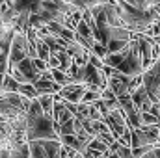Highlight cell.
<instances>
[{
  "label": "cell",
  "instance_id": "cell-10",
  "mask_svg": "<svg viewBox=\"0 0 160 158\" xmlns=\"http://www.w3.org/2000/svg\"><path fill=\"white\" fill-rule=\"evenodd\" d=\"M62 89H63V87H62L60 84H56L54 80H52V82L39 80V82L36 84V91H38L39 97H43V95H60Z\"/></svg>",
  "mask_w": 160,
  "mask_h": 158
},
{
  "label": "cell",
  "instance_id": "cell-23",
  "mask_svg": "<svg viewBox=\"0 0 160 158\" xmlns=\"http://www.w3.org/2000/svg\"><path fill=\"white\" fill-rule=\"evenodd\" d=\"M104 158H119V155H118V153H108Z\"/></svg>",
  "mask_w": 160,
  "mask_h": 158
},
{
  "label": "cell",
  "instance_id": "cell-18",
  "mask_svg": "<svg viewBox=\"0 0 160 158\" xmlns=\"http://www.w3.org/2000/svg\"><path fill=\"white\" fill-rule=\"evenodd\" d=\"M91 54H95L97 58H101L102 62L106 60V56H108V48L104 47V45H101V43H95L93 45V48H91Z\"/></svg>",
  "mask_w": 160,
  "mask_h": 158
},
{
  "label": "cell",
  "instance_id": "cell-28",
  "mask_svg": "<svg viewBox=\"0 0 160 158\" xmlns=\"http://www.w3.org/2000/svg\"><path fill=\"white\" fill-rule=\"evenodd\" d=\"M158 45H160V43H158Z\"/></svg>",
  "mask_w": 160,
  "mask_h": 158
},
{
  "label": "cell",
  "instance_id": "cell-24",
  "mask_svg": "<svg viewBox=\"0 0 160 158\" xmlns=\"http://www.w3.org/2000/svg\"><path fill=\"white\" fill-rule=\"evenodd\" d=\"M142 158H157V155H155V151H151V153H147L145 156H142Z\"/></svg>",
  "mask_w": 160,
  "mask_h": 158
},
{
  "label": "cell",
  "instance_id": "cell-8",
  "mask_svg": "<svg viewBox=\"0 0 160 158\" xmlns=\"http://www.w3.org/2000/svg\"><path fill=\"white\" fill-rule=\"evenodd\" d=\"M104 17H106L108 24L112 28H127L125 22H123L121 9H119V6H118V2H106V6H104Z\"/></svg>",
  "mask_w": 160,
  "mask_h": 158
},
{
  "label": "cell",
  "instance_id": "cell-20",
  "mask_svg": "<svg viewBox=\"0 0 160 158\" xmlns=\"http://www.w3.org/2000/svg\"><path fill=\"white\" fill-rule=\"evenodd\" d=\"M127 2L136 9H151L153 7V2H149V0H127Z\"/></svg>",
  "mask_w": 160,
  "mask_h": 158
},
{
  "label": "cell",
  "instance_id": "cell-25",
  "mask_svg": "<svg viewBox=\"0 0 160 158\" xmlns=\"http://www.w3.org/2000/svg\"><path fill=\"white\" fill-rule=\"evenodd\" d=\"M155 155H157V158H160V147H155Z\"/></svg>",
  "mask_w": 160,
  "mask_h": 158
},
{
  "label": "cell",
  "instance_id": "cell-13",
  "mask_svg": "<svg viewBox=\"0 0 160 158\" xmlns=\"http://www.w3.org/2000/svg\"><path fill=\"white\" fill-rule=\"evenodd\" d=\"M19 95L26 97L28 101H36V99H39V95H38V91H36V86H32V84H24V86H21Z\"/></svg>",
  "mask_w": 160,
  "mask_h": 158
},
{
  "label": "cell",
  "instance_id": "cell-11",
  "mask_svg": "<svg viewBox=\"0 0 160 158\" xmlns=\"http://www.w3.org/2000/svg\"><path fill=\"white\" fill-rule=\"evenodd\" d=\"M56 56H58V60H60V71L67 73V71L75 65V60H73V56H71L67 50H60Z\"/></svg>",
  "mask_w": 160,
  "mask_h": 158
},
{
  "label": "cell",
  "instance_id": "cell-1",
  "mask_svg": "<svg viewBox=\"0 0 160 158\" xmlns=\"http://www.w3.org/2000/svg\"><path fill=\"white\" fill-rule=\"evenodd\" d=\"M118 6L121 9L125 26L132 34H147L157 22H160V13L155 9V6L151 9H136L127 0H119Z\"/></svg>",
  "mask_w": 160,
  "mask_h": 158
},
{
  "label": "cell",
  "instance_id": "cell-17",
  "mask_svg": "<svg viewBox=\"0 0 160 158\" xmlns=\"http://www.w3.org/2000/svg\"><path fill=\"white\" fill-rule=\"evenodd\" d=\"M62 136H77V128H75V119L71 123H65L60 126V138Z\"/></svg>",
  "mask_w": 160,
  "mask_h": 158
},
{
  "label": "cell",
  "instance_id": "cell-14",
  "mask_svg": "<svg viewBox=\"0 0 160 158\" xmlns=\"http://www.w3.org/2000/svg\"><path fill=\"white\" fill-rule=\"evenodd\" d=\"M4 89H6V93H19L21 84L13 78L11 75H6V78H4Z\"/></svg>",
  "mask_w": 160,
  "mask_h": 158
},
{
  "label": "cell",
  "instance_id": "cell-6",
  "mask_svg": "<svg viewBox=\"0 0 160 158\" xmlns=\"http://www.w3.org/2000/svg\"><path fill=\"white\" fill-rule=\"evenodd\" d=\"M86 91H88V86H84V84H71V86H67V87H63L60 91V99L65 101V102H71V104L78 106L84 101Z\"/></svg>",
  "mask_w": 160,
  "mask_h": 158
},
{
  "label": "cell",
  "instance_id": "cell-7",
  "mask_svg": "<svg viewBox=\"0 0 160 158\" xmlns=\"http://www.w3.org/2000/svg\"><path fill=\"white\" fill-rule=\"evenodd\" d=\"M132 102H134V106H136V110L140 112V114H147V112H151V108H153V99L149 97V93H147V89L142 86L140 89H136L132 95Z\"/></svg>",
  "mask_w": 160,
  "mask_h": 158
},
{
  "label": "cell",
  "instance_id": "cell-12",
  "mask_svg": "<svg viewBox=\"0 0 160 158\" xmlns=\"http://www.w3.org/2000/svg\"><path fill=\"white\" fill-rule=\"evenodd\" d=\"M119 106H121V110L125 112V116H127V117H128V116H134V114H140V112L136 110V106H134V102H132V97H130V95L121 97V99H119Z\"/></svg>",
  "mask_w": 160,
  "mask_h": 158
},
{
  "label": "cell",
  "instance_id": "cell-15",
  "mask_svg": "<svg viewBox=\"0 0 160 158\" xmlns=\"http://www.w3.org/2000/svg\"><path fill=\"white\" fill-rule=\"evenodd\" d=\"M30 155H32V158H48L39 141H32L30 143Z\"/></svg>",
  "mask_w": 160,
  "mask_h": 158
},
{
  "label": "cell",
  "instance_id": "cell-19",
  "mask_svg": "<svg viewBox=\"0 0 160 158\" xmlns=\"http://www.w3.org/2000/svg\"><path fill=\"white\" fill-rule=\"evenodd\" d=\"M142 123H143V126H157L160 125V119H157L153 114H142Z\"/></svg>",
  "mask_w": 160,
  "mask_h": 158
},
{
  "label": "cell",
  "instance_id": "cell-27",
  "mask_svg": "<svg viewBox=\"0 0 160 158\" xmlns=\"http://www.w3.org/2000/svg\"><path fill=\"white\" fill-rule=\"evenodd\" d=\"M0 52H2V50H0Z\"/></svg>",
  "mask_w": 160,
  "mask_h": 158
},
{
  "label": "cell",
  "instance_id": "cell-2",
  "mask_svg": "<svg viewBox=\"0 0 160 158\" xmlns=\"http://www.w3.org/2000/svg\"><path fill=\"white\" fill-rule=\"evenodd\" d=\"M28 143L32 141H47V140H60V134L56 130V123L54 119L48 116H41V117L28 121Z\"/></svg>",
  "mask_w": 160,
  "mask_h": 158
},
{
  "label": "cell",
  "instance_id": "cell-5",
  "mask_svg": "<svg viewBox=\"0 0 160 158\" xmlns=\"http://www.w3.org/2000/svg\"><path fill=\"white\" fill-rule=\"evenodd\" d=\"M143 87L147 89L153 102H160V63H155L143 73Z\"/></svg>",
  "mask_w": 160,
  "mask_h": 158
},
{
  "label": "cell",
  "instance_id": "cell-21",
  "mask_svg": "<svg viewBox=\"0 0 160 158\" xmlns=\"http://www.w3.org/2000/svg\"><path fill=\"white\" fill-rule=\"evenodd\" d=\"M34 65H36V69L39 71L41 75H43V73H47V71H50V69H48V63H47V62H43V60H39V58H38V60H34Z\"/></svg>",
  "mask_w": 160,
  "mask_h": 158
},
{
  "label": "cell",
  "instance_id": "cell-26",
  "mask_svg": "<svg viewBox=\"0 0 160 158\" xmlns=\"http://www.w3.org/2000/svg\"><path fill=\"white\" fill-rule=\"evenodd\" d=\"M75 158H86V156H84L82 153H78V155H77V156H75Z\"/></svg>",
  "mask_w": 160,
  "mask_h": 158
},
{
  "label": "cell",
  "instance_id": "cell-9",
  "mask_svg": "<svg viewBox=\"0 0 160 158\" xmlns=\"http://www.w3.org/2000/svg\"><path fill=\"white\" fill-rule=\"evenodd\" d=\"M41 147L45 149L48 158H62V151H63V143L60 140H47V141H39Z\"/></svg>",
  "mask_w": 160,
  "mask_h": 158
},
{
  "label": "cell",
  "instance_id": "cell-22",
  "mask_svg": "<svg viewBox=\"0 0 160 158\" xmlns=\"http://www.w3.org/2000/svg\"><path fill=\"white\" fill-rule=\"evenodd\" d=\"M149 114H153L157 119H160V102H155V104H153V108H151Z\"/></svg>",
  "mask_w": 160,
  "mask_h": 158
},
{
  "label": "cell",
  "instance_id": "cell-16",
  "mask_svg": "<svg viewBox=\"0 0 160 158\" xmlns=\"http://www.w3.org/2000/svg\"><path fill=\"white\" fill-rule=\"evenodd\" d=\"M9 75V54L0 52V77Z\"/></svg>",
  "mask_w": 160,
  "mask_h": 158
},
{
  "label": "cell",
  "instance_id": "cell-3",
  "mask_svg": "<svg viewBox=\"0 0 160 158\" xmlns=\"http://www.w3.org/2000/svg\"><path fill=\"white\" fill-rule=\"evenodd\" d=\"M118 71H121L127 77H142L145 73V69H143V58H142V52H140V43L136 39L130 41L127 58H125V62L121 63V67Z\"/></svg>",
  "mask_w": 160,
  "mask_h": 158
},
{
  "label": "cell",
  "instance_id": "cell-4",
  "mask_svg": "<svg viewBox=\"0 0 160 158\" xmlns=\"http://www.w3.org/2000/svg\"><path fill=\"white\" fill-rule=\"evenodd\" d=\"M30 58V41L26 34H15V39L9 50V69L17 67L21 62Z\"/></svg>",
  "mask_w": 160,
  "mask_h": 158
}]
</instances>
